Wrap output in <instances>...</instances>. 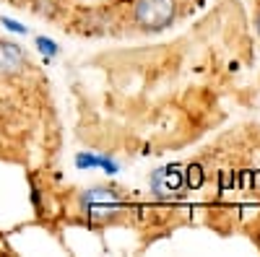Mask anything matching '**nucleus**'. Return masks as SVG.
I'll return each mask as SVG.
<instances>
[{"label":"nucleus","mask_w":260,"mask_h":257,"mask_svg":"<svg viewBox=\"0 0 260 257\" xmlns=\"http://www.w3.org/2000/svg\"><path fill=\"white\" fill-rule=\"evenodd\" d=\"M34 45L39 47V52H42V55H47V57H52V55H57V52H60L57 42H55V39H47V36H37V39H34Z\"/></svg>","instance_id":"obj_6"},{"label":"nucleus","mask_w":260,"mask_h":257,"mask_svg":"<svg viewBox=\"0 0 260 257\" xmlns=\"http://www.w3.org/2000/svg\"><path fill=\"white\" fill-rule=\"evenodd\" d=\"M29 68L26 52L21 50L16 42L0 39V78H16Z\"/></svg>","instance_id":"obj_4"},{"label":"nucleus","mask_w":260,"mask_h":257,"mask_svg":"<svg viewBox=\"0 0 260 257\" xmlns=\"http://www.w3.org/2000/svg\"><path fill=\"white\" fill-rule=\"evenodd\" d=\"M148 187H151V195L161 203H175L182 198V192L187 190L185 187V171L180 164H169V166H161L156 171H151L148 177Z\"/></svg>","instance_id":"obj_3"},{"label":"nucleus","mask_w":260,"mask_h":257,"mask_svg":"<svg viewBox=\"0 0 260 257\" xmlns=\"http://www.w3.org/2000/svg\"><path fill=\"white\" fill-rule=\"evenodd\" d=\"M257 31H260V16H257Z\"/></svg>","instance_id":"obj_8"},{"label":"nucleus","mask_w":260,"mask_h":257,"mask_svg":"<svg viewBox=\"0 0 260 257\" xmlns=\"http://www.w3.org/2000/svg\"><path fill=\"white\" fill-rule=\"evenodd\" d=\"M130 18L141 31H164L177 21V0H133Z\"/></svg>","instance_id":"obj_2"},{"label":"nucleus","mask_w":260,"mask_h":257,"mask_svg":"<svg viewBox=\"0 0 260 257\" xmlns=\"http://www.w3.org/2000/svg\"><path fill=\"white\" fill-rule=\"evenodd\" d=\"M76 166H78V169H96V166H102L107 174H117V161L110 159V156L81 154V156H76Z\"/></svg>","instance_id":"obj_5"},{"label":"nucleus","mask_w":260,"mask_h":257,"mask_svg":"<svg viewBox=\"0 0 260 257\" xmlns=\"http://www.w3.org/2000/svg\"><path fill=\"white\" fill-rule=\"evenodd\" d=\"M3 21V26L8 29V31H16V34H29V29L26 26H21L18 21H13V18H0Z\"/></svg>","instance_id":"obj_7"},{"label":"nucleus","mask_w":260,"mask_h":257,"mask_svg":"<svg viewBox=\"0 0 260 257\" xmlns=\"http://www.w3.org/2000/svg\"><path fill=\"white\" fill-rule=\"evenodd\" d=\"M76 205H78V213L91 226H102V224L115 221L120 213H125L127 200L117 187L94 185V187H86V190L78 192Z\"/></svg>","instance_id":"obj_1"}]
</instances>
